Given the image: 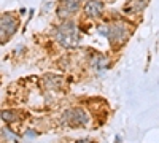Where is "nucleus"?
Listing matches in <instances>:
<instances>
[{
	"label": "nucleus",
	"instance_id": "obj_10",
	"mask_svg": "<svg viewBox=\"0 0 159 143\" xmlns=\"http://www.w3.org/2000/svg\"><path fill=\"white\" fill-rule=\"evenodd\" d=\"M61 2H67V0H61Z\"/></svg>",
	"mask_w": 159,
	"mask_h": 143
},
{
	"label": "nucleus",
	"instance_id": "obj_6",
	"mask_svg": "<svg viewBox=\"0 0 159 143\" xmlns=\"http://www.w3.org/2000/svg\"><path fill=\"white\" fill-rule=\"evenodd\" d=\"M147 7V0H130V2L126 3L124 11L130 13V15H137V13H142Z\"/></svg>",
	"mask_w": 159,
	"mask_h": 143
},
{
	"label": "nucleus",
	"instance_id": "obj_4",
	"mask_svg": "<svg viewBox=\"0 0 159 143\" xmlns=\"http://www.w3.org/2000/svg\"><path fill=\"white\" fill-rule=\"evenodd\" d=\"M0 35H2V42L8 40V38L18 30V19L13 18L11 15H3L0 19Z\"/></svg>",
	"mask_w": 159,
	"mask_h": 143
},
{
	"label": "nucleus",
	"instance_id": "obj_1",
	"mask_svg": "<svg viewBox=\"0 0 159 143\" xmlns=\"http://www.w3.org/2000/svg\"><path fill=\"white\" fill-rule=\"evenodd\" d=\"M78 29L73 21H64L59 27L56 29V40L59 45L65 48H72L78 43Z\"/></svg>",
	"mask_w": 159,
	"mask_h": 143
},
{
	"label": "nucleus",
	"instance_id": "obj_5",
	"mask_svg": "<svg viewBox=\"0 0 159 143\" xmlns=\"http://www.w3.org/2000/svg\"><path fill=\"white\" fill-rule=\"evenodd\" d=\"M103 2L102 0H88L84 3V15L91 19H97L103 13Z\"/></svg>",
	"mask_w": 159,
	"mask_h": 143
},
{
	"label": "nucleus",
	"instance_id": "obj_3",
	"mask_svg": "<svg viewBox=\"0 0 159 143\" xmlns=\"http://www.w3.org/2000/svg\"><path fill=\"white\" fill-rule=\"evenodd\" d=\"M62 124L65 126H70V127H83V126H88L89 123V116L88 113L83 110V108H69V110H65L64 114H62V118H61Z\"/></svg>",
	"mask_w": 159,
	"mask_h": 143
},
{
	"label": "nucleus",
	"instance_id": "obj_9",
	"mask_svg": "<svg viewBox=\"0 0 159 143\" xmlns=\"http://www.w3.org/2000/svg\"><path fill=\"white\" fill-rule=\"evenodd\" d=\"M75 143H91V140H88V138H83V140H78V141H75Z\"/></svg>",
	"mask_w": 159,
	"mask_h": 143
},
{
	"label": "nucleus",
	"instance_id": "obj_8",
	"mask_svg": "<svg viewBox=\"0 0 159 143\" xmlns=\"http://www.w3.org/2000/svg\"><path fill=\"white\" fill-rule=\"evenodd\" d=\"M2 119L5 121V123H15L16 119H18V113L16 111H3L2 113Z\"/></svg>",
	"mask_w": 159,
	"mask_h": 143
},
{
	"label": "nucleus",
	"instance_id": "obj_7",
	"mask_svg": "<svg viewBox=\"0 0 159 143\" xmlns=\"http://www.w3.org/2000/svg\"><path fill=\"white\" fill-rule=\"evenodd\" d=\"M91 65L94 67V70L102 72V70H105L108 67V60H107V57H105L103 54H94L91 57Z\"/></svg>",
	"mask_w": 159,
	"mask_h": 143
},
{
	"label": "nucleus",
	"instance_id": "obj_2",
	"mask_svg": "<svg viewBox=\"0 0 159 143\" xmlns=\"http://www.w3.org/2000/svg\"><path fill=\"white\" fill-rule=\"evenodd\" d=\"M130 35V27L124 21H116L113 24H108V42L113 46H121Z\"/></svg>",
	"mask_w": 159,
	"mask_h": 143
}]
</instances>
